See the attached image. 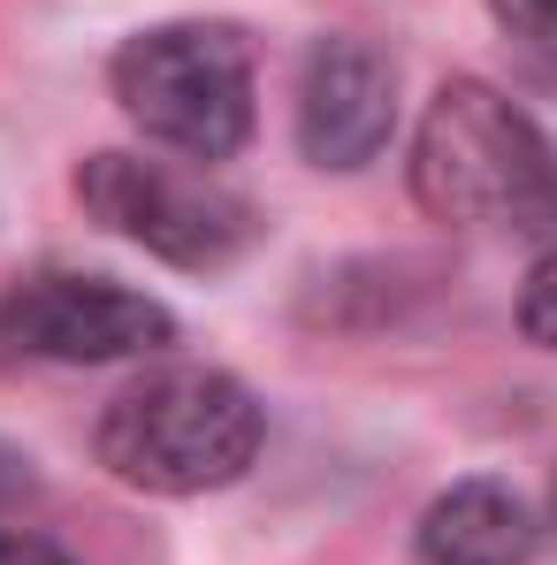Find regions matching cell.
<instances>
[{"instance_id": "obj_1", "label": "cell", "mask_w": 557, "mask_h": 565, "mask_svg": "<svg viewBox=\"0 0 557 565\" xmlns=\"http://www.w3.org/2000/svg\"><path fill=\"white\" fill-rule=\"evenodd\" d=\"M413 199L459 230H550L557 146L512 93L451 77L413 130Z\"/></svg>"}, {"instance_id": "obj_2", "label": "cell", "mask_w": 557, "mask_h": 565, "mask_svg": "<svg viewBox=\"0 0 557 565\" xmlns=\"http://www.w3.org/2000/svg\"><path fill=\"white\" fill-rule=\"evenodd\" d=\"M268 444L260 397L222 367H153L107 397L93 428L99 467L146 497H206L245 481Z\"/></svg>"}, {"instance_id": "obj_3", "label": "cell", "mask_w": 557, "mask_h": 565, "mask_svg": "<svg viewBox=\"0 0 557 565\" xmlns=\"http://www.w3.org/2000/svg\"><path fill=\"white\" fill-rule=\"evenodd\" d=\"M115 107L184 161H229L253 138V46L237 23H153L107 62Z\"/></svg>"}, {"instance_id": "obj_4", "label": "cell", "mask_w": 557, "mask_h": 565, "mask_svg": "<svg viewBox=\"0 0 557 565\" xmlns=\"http://www.w3.org/2000/svg\"><path fill=\"white\" fill-rule=\"evenodd\" d=\"M77 199H85V214H93L99 230L130 237L138 253H153L169 268H191V276L229 268L260 237V214L229 184H214L206 169H184V161L93 153L77 169Z\"/></svg>"}, {"instance_id": "obj_5", "label": "cell", "mask_w": 557, "mask_h": 565, "mask_svg": "<svg viewBox=\"0 0 557 565\" xmlns=\"http://www.w3.org/2000/svg\"><path fill=\"white\" fill-rule=\"evenodd\" d=\"M0 344L54 360V367H115V360H153L176 344V313L115 276L77 268H39V276L0 290Z\"/></svg>"}, {"instance_id": "obj_6", "label": "cell", "mask_w": 557, "mask_h": 565, "mask_svg": "<svg viewBox=\"0 0 557 565\" xmlns=\"http://www.w3.org/2000/svg\"><path fill=\"white\" fill-rule=\"evenodd\" d=\"M389 130H397V62L352 31L313 39L298 70V153L313 169L352 177L389 146Z\"/></svg>"}, {"instance_id": "obj_7", "label": "cell", "mask_w": 557, "mask_h": 565, "mask_svg": "<svg viewBox=\"0 0 557 565\" xmlns=\"http://www.w3.org/2000/svg\"><path fill=\"white\" fill-rule=\"evenodd\" d=\"M535 543H543V527L519 504V489L473 473V481H451L420 512L413 565H535Z\"/></svg>"}, {"instance_id": "obj_8", "label": "cell", "mask_w": 557, "mask_h": 565, "mask_svg": "<svg viewBox=\"0 0 557 565\" xmlns=\"http://www.w3.org/2000/svg\"><path fill=\"white\" fill-rule=\"evenodd\" d=\"M496 8V23L527 46V62L543 70V77H557V0H489Z\"/></svg>"}, {"instance_id": "obj_9", "label": "cell", "mask_w": 557, "mask_h": 565, "mask_svg": "<svg viewBox=\"0 0 557 565\" xmlns=\"http://www.w3.org/2000/svg\"><path fill=\"white\" fill-rule=\"evenodd\" d=\"M519 329H527V344L557 352V253H543L527 290H519Z\"/></svg>"}, {"instance_id": "obj_10", "label": "cell", "mask_w": 557, "mask_h": 565, "mask_svg": "<svg viewBox=\"0 0 557 565\" xmlns=\"http://www.w3.org/2000/svg\"><path fill=\"white\" fill-rule=\"evenodd\" d=\"M0 565H77V558L46 535H0Z\"/></svg>"}, {"instance_id": "obj_11", "label": "cell", "mask_w": 557, "mask_h": 565, "mask_svg": "<svg viewBox=\"0 0 557 565\" xmlns=\"http://www.w3.org/2000/svg\"><path fill=\"white\" fill-rule=\"evenodd\" d=\"M31 489H39V473H31V459H23L15 444H0V512H8V504H23Z\"/></svg>"}, {"instance_id": "obj_12", "label": "cell", "mask_w": 557, "mask_h": 565, "mask_svg": "<svg viewBox=\"0 0 557 565\" xmlns=\"http://www.w3.org/2000/svg\"><path fill=\"white\" fill-rule=\"evenodd\" d=\"M550 527H557V481H550Z\"/></svg>"}]
</instances>
